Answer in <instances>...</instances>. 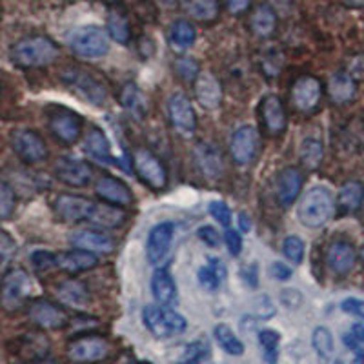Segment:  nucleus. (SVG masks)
Masks as SVG:
<instances>
[{"label":"nucleus","instance_id":"f257e3e1","mask_svg":"<svg viewBox=\"0 0 364 364\" xmlns=\"http://www.w3.org/2000/svg\"><path fill=\"white\" fill-rule=\"evenodd\" d=\"M58 46L48 37H28L18 41L11 48V60L15 66L24 68H44L53 64L58 58Z\"/></svg>","mask_w":364,"mask_h":364},{"label":"nucleus","instance_id":"f03ea898","mask_svg":"<svg viewBox=\"0 0 364 364\" xmlns=\"http://www.w3.org/2000/svg\"><path fill=\"white\" fill-rule=\"evenodd\" d=\"M336 213V199L326 188H311L297 208V217L306 228H321Z\"/></svg>","mask_w":364,"mask_h":364},{"label":"nucleus","instance_id":"7ed1b4c3","mask_svg":"<svg viewBox=\"0 0 364 364\" xmlns=\"http://www.w3.org/2000/svg\"><path fill=\"white\" fill-rule=\"evenodd\" d=\"M70 48L77 57L86 60H95L104 57L109 50V38L99 26H82L73 29L68 37Z\"/></svg>","mask_w":364,"mask_h":364},{"label":"nucleus","instance_id":"20e7f679","mask_svg":"<svg viewBox=\"0 0 364 364\" xmlns=\"http://www.w3.org/2000/svg\"><path fill=\"white\" fill-rule=\"evenodd\" d=\"M142 323L148 328L149 333L159 337V339H168V337L182 333L188 326L186 318L181 314H177L173 308L161 306V304L159 306H155V304L146 306L142 310Z\"/></svg>","mask_w":364,"mask_h":364},{"label":"nucleus","instance_id":"39448f33","mask_svg":"<svg viewBox=\"0 0 364 364\" xmlns=\"http://www.w3.org/2000/svg\"><path fill=\"white\" fill-rule=\"evenodd\" d=\"M31 290L33 284L24 269H9L0 282V308L8 314L18 311L28 302Z\"/></svg>","mask_w":364,"mask_h":364},{"label":"nucleus","instance_id":"423d86ee","mask_svg":"<svg viewBox=\"0 0 364 364\" xmlns=\"http://www.w3.org/2000/svg\"><path fill=\"white\" fill-rule=\"evenodd\" d=\"M133 166L146 186L154 190H164L168 184V171L154 151H149L148 148H136L133 151Z\"/></svg>","mask_w":364,"mask_h":364},{"label":"nucleus","instance_id":"0eeeda50","mask_svg":"<svg viewBox=\"0 0 364 364\" xmlns=\"http://www.w3.org/2000/svg\"><path fill=\"white\" fill-rule=\"evenodd\" d=\"M63 80L71 91H75L77 95H80L86 102L93 104V106H102L108 99L106 87L99 80L93 79V75H90L87 71L71 68V70L64 71Z\"/></svg>","mask_w":364,"mask_h":364},{"label":"nucleus","instance_id":"6e6552de","mask_svg":"<svg viewBox=\"0 0 364 364\" xmlns=\"http://www.w3.org/2000/svg\"><path fill=\"white\" fill-rule=\"evenodd\" d=\"M109 343L100 336L75 337L68 344V359L75 364H93L106 359Z\"/></svg>","mask_w":364,"mask_h":364},{"label":"nucleus","instance_id":"1a4fd4ad","mask_svg":"<svg viewBox=\"0 0 364 364\" xmlns=\"http://www.w3.org/2000/svg\"><path fill=\"white\" fill-rule=\"evenodd\" d=\"M11 146L26 164H38L48 157L44 139L31 129H15L11 133Z\"/></svg>","mask_w":364,"mask_h":364},{"label":"nucleus","instance_id":"9d476101","mask_svg":"<svg viewBox=\"0 0 364 364\" xmlns=\"http://www.w3.org/2000/svg\"><path fill=\"white\" fill-rule=\"evenodd\" d=\"M321 99H323V84L311 75L299 77L294 86H291V104H294V108L297 112H315L318 104H321Z\"/></svg>","mask_w":364,"mask_h":364},{"label":"nucleus","instance_id":"9b49d317","mask_svg":"<svg viewBox=\"0 0 364 364\" xmlns=\"http://www.w3.org/2000/svg\"><path fill=\"white\" fill-rule=\"evenodd\" d=\"M29 321L41 330H60L68 324V314L63 308L46 299H37L28 308Z\"/></svg>","mask_w":364,"mask_h":364},{"label":"nucleus","instance_id":"f8f14e48","mask_svg":"<svg viewBox=\"0 0 364 364\" xmlns=\"http://www.w3.org/2000/svg\"><path fill=\"white\" fill-rule=\"evenodd\" d=\"M175 235V224L173 223H161L155 224L148 233L146 240V257L148 262L154 266H161L166 261V257L171 250Z\"/></svg>","mask_w":364,"mask_h":364},{"label":"nucleus","instance_id":"ddd939ff","mask_svg":"<svg viewBox=\"0 0 364 364\" xmlns=\"http://www.w3.org/2000/svg\"><path fill=\"white\" fill-rule=\"evenodd\" d=\"M168 112L175 132L182 136H191L197 129V115L193 112V104L184 93H173L168 102Z\"/></svg>","mask_w":364,"mask_h":364},{"label":"nucleus","instance_id":"4468645a","mask_svg":"<svg viewBox=\"0 0 364 364\" xmlns=\"http://www.w3.org/2000/svg\"><path fill=\"white\" fill-rule=\"evenodd\" d=\"M51 133L64 144H73L82 129V119L68 108H55L48 119Z\"/></svg>","mask_w":364,"mask_h":364},{"label":"nucleus","instance_id":"2eb2a0df","mask_svg":"<svg viewBox=\"0 0 364 364\" xmlns=\"http://www.w3.org/2000/svg\"><path fill=\"white\" fill-rule=\"evenodd\" d=\"M259 149V133L253 126H242L232 135L230 141V155L233 162L239 166H246L255 159Z\"/></svg>","mask_w":364,"mask_h":364},{"label":"nucleus","instance_id":"dca6fc26","mask_svg":"<svg viewBox=\"0 0 364 364\" xmlns=\"http://www.w3.org/2000/svg\"><path fill=\"white\" fill-rule=\"evenodd\" d=\"M93 200L79 195L63 193L55 200V213L66 223H90Z\"/></svg>","mask_w":364,"mask_h":364},{"label":"nucleus","instance_id":"f3484780","mask_svg":"<svg viewBox=\"0 0 364 364\" xmlns=\"http://www.w3.org/2000/svg\"><path fill=\"white\" fill-rule=\"evenodd\" d=\"M95 193L99 195L104 203L113 204V206L124 208L133 204V191L129 190L128 184L120 181V178L112 177V175H104L97 181Z\"/></svg>","mask_w":364,"mask_h":364},{"label":"nucleus","instance_id":"a211bd4d","mask_svg":"<svg viewBox=\"0 0 364 364\" xmlns=\"http://www.w3.org/2000/svg\"><path fill=\"white\" fill-rule=\"evenodd\" d=\"M55 173L68 186L82 188L91 181L93 171H91V166L86 161L63 157L58 159L57 164H55Z\"/></svg>","mask_w":364,"mask_h":364},{"label":"nucleus","instance_id":"6ab92c4d","mask_svg":"<svg viewBox=\"0 0 364 364\" xmlns=\"http://www.w3.org/2000/svg\"><path fill=\"white\" fill-rule=\"evenodd\" d=\"M195 99L197 102L203 106V108L215 109L220 108V102H223V87L220 82L217 80V77L210 71H200L199 77L195 79Z\"/></svg>","mask_w":364,"mask_h":364},{"label":"nucleus","instance_id":"aec40b11","mask_svg":"<svg viewBox=\"0 0 364 364\" xmlns=\"http://www.w3.org/2000/svg\"><path fill=\"white\" fill-rule=\"evenodd\" d=\"M73 248L90 253H109L115 250V242L109 235L99 230H77L70 235Z\"/></svg>","mask_w":364,"mask_h":364},{"label":"nucleus","instance_id":"412c9836","mask_svg":"<svg viewBox=\"0 0 364 364\" xmlns=\"http://www.w3.org/2000/svg\"><path fill=\"white\" fill-rule=\"evenodd\" d=\"M261 119L266 132L272 136H279L284 133L288 119H286L284 106L277 95H266L261 100Z\"/></svg>","mask_w":364,"mask_h":364},{"label":"nucleus","instance_id":"4be33fe9","mask_svg":"<svg viewBox=\"0 0 364 364\" xmlns=\"http://www.w3.org/2000/svg\"><path fill=\"white\" fill-rule=\"evenodd\" d=\"M326 261L330 269L336 273V275H348L357 262V252L350 242L336 240V242H331L330 248H328Z\"/></svg>","mask_w":364,"mask_h":364},{"label":"nucleus","instance_id":"5701e85b","mask_svg":"<svg viewBox=\"0 0 364 364\" xmlns=\"http://www.w3.org/2000/svg\"><path fill=\"white\" fill-rule=\"evenodd\" d=\"M195 162L204 177L210 181H215L223 173V157L219 148L211 142H200L195 146Z\"/></svg>","mask_w":364,"mask_h":364},{"label":"nucleus","instance_id":"b1692460","mask_svg":"<svg viewBox=\"0 0 364 364\" xmlns=\"http://www.w3.org/2000/svg\"><path fill=\"white\" fill-rule=\"evenodd\" d=\"M357 95V84L355 79L348 71H337L328 80V97L333 104L352 102Z\"/></svg>","mask_w":364,"mask_h":364},{"label":"nucleus","instance_id":"393cba45","mask_svg":"<svg viewBox=\"0 0 364 364\" xmlns=\"http://www.w3.org/2000/svg\"><path fill=\"white\" fill-rule=\"evenodd\" d=\"M55 262H57L58 269H63V272L75 275V273H82L91 268H95L99 259L95 257V253H90V252H84V250L75 248L71 250V252L57 253Z\"/></svg>","mask_w":364,"mask_h":364},{"label":"nucleus","instance_id":"a878e982","mask_svg":"<svg viewBox=\"0 0 364 364\" xmlns=\"http://www.w3.org/2000/svg\"><path fill=\"white\" fill-rule=\"evenodd\" d=\"M302 190V175L295 168H286L277 177V199L282 208H290Z\"/></svg>","mask_w":364,"mask_h":364},{"label":"nucleus","instance_id":"bb28decb","mask_svg":"<svg viewBox=\"0 0 364 364\" xmlns=\"http://www.w3.org/2000/svg\"><path fill=\"white\" fill-rule=\"evenodd\" d=\"M151 291H154L155 301L161 306L173 308L177 304V286H175L173 277L166 269L157 268L151 277Z\"/></svg>","mask_w":364,"mask_h":364},{"label":"nucleus","instance_id":"cd10ccee","mask_svg":"<svg viewBox=\"0 0 364 364\" xmlns=\"http://www.w3.org/2000/svg\"><path fill=\"white\" fill-rule=\"evenodd\" d=\"M120 104L136 120H142L149 113L148 97L142 93L141 87L132 82L124 84V87L120 91Z\"/></svg>","mask_w":364,"mask_h":364},{"label":"nucleus","instance_id":"c85d7f7f","mask_svg":"<svg viewBox=\"0 0 364 364\" xmlns=\"http://www.w3.org/2000/svg\"><path fill=\"white\" fill-rule=\"evenodd\" d=\"M87 154L95 159L100 164H113L115 159L112 154V146L108 142V136L100 128H91L86 135V142H84Z\"/></svg>","mask_w":364,"mask_h":364},{"label":"nucleus","instance_id":"c756f323","mask_svg":"<svg viewBox=\"0 0 364 364\" xmlns=\"http://www.w3.org/2000/svg\"><path fill=\"white\" fill-rule=\"evenodd\" d=\"M250 28L257 37L269 38L277 29V13L273 11L272 6L259 4L252 13Z\"/></svg>","mask_w":364,"mask_h":364},{"label":"nucleus","instance_id":"7c9ffc66","mask_svg":"<svg viewBox=\"0 0 364 364\" xmlns=\"http://www.w3.org/2000/svg\"><path fill=\"white\" fill-rule=\"evenodd\" d=\"M226 264L220 259H217V257L208 259V264L200 266L199 272H197L200 286L208 291L219 290V286L226 281Z\"/></svg>","mask_w":364,"mask_h":364},{"label":"nucleus","instance_id":"2f4dec72","mask_svg":"<svg viewBox=\"0 0 364 364\" xmlns=\"http://www.w3.org/2000/svg\"><path fill=\"white\" fill-rule=\"evenodd\" d=\"M126 213L119 206L108 203H93L90 223L100 228H117L124 223Z\"/></svg>","mask_w":364,"mask_h":364},{"label":"nucleus","instance_id":"473e14b6","mask_svg":"<svg viewBox=\"0 0 364 364\" xmlns=\"http://www.w3.org/2000/svg\"><path fill=\"white\" fill-rule=\"evenodd\" d=\"M57 295L64 304L71 308H86L87 302H90V291H87L86 286L79 281H73V279L60 282Z\"/></svg>","mask_w":364,"mask_h":364},{"label":"nucleus","instance_id":"72a5a7b5","mask_svg":"<svg viewBox=\"0 0 364 364\" xmlns=\"http://www.w3.org/2000/svg\"><path fill=\"white\" fill-rule=\"evenodd\" d=\"M184 9L193 21L213 22L220 13L219 0H184Z\"/></svg>","mask_w":364,"mask_h":364},{"label":"nucleus","instance_id":"f704fd0d","mask_svg":"<svg viewBox=\"0 0 364 364\" xmlns=\"http://www.w3.org/2000/svg\"><path fill=\"white\" fill-rule=\"evenodd\" d=\"M106 28L108 35L119 44H128L132 41V26H129L128 17L120 9H109L108 18H106Z\"/></svg>","mask_w":364,"mask_h":364},{"label":"nucleus","instance_id":"c9c22d12","mask_svg":"<svg viewBox=\"0 0 364 364\" xmlns=\"http://www.w3.org/2000/svg\"><path fill=\"white\" fill-rule=\"evenodd\" d=\"M364 200V188L359 182H346L337 197V208L343 213H353L360 208Z\"/></svg>","mask_w":364,"mask_h":364},{"label":"nucleus","instance_id":"e433bc0d","mask_svg":"<svg viewBox=\"0 0 364 364\" xmlns=\"http://www.w3.org/2000/svg\"><path fill=\"white\" fill-rule=\"evenodd\" d=\"M170 44L173 46V50H188L195 44V38H197V31H195L193 24H190L188 21H175L170 28Z\"/></svg>","mask_w":364,"mask_h":364},{"label":"nucleus","instance_id":"4c0bfd02","mask_svg":"<svg viewBox=\"0 0 364 364\" xmlns=\"http://www.w3.org/2000/svg\"><path fill=\"white\" fill-rule=\"evenodd\" d=\"M299 155H301V162L306 170H318V166L323 164L324 159L323 142L317 141V139H304V142L301 144Z\"/></svg>","mask_w":364,"mask_h":364},{"label":"nucleus","instance_id":"58836bf2","mask_svg":"<svg viewBox=\"0 0 364 364\" xmlns=\"http://www.w3.org/2000/svg\"><path fill=\"white\" fill-rule=\"evenodd\" d=\"M213 336H215L219 346L230 355H242L245 353V344L228 324H217Z\"/></svg>","mask_w":364,"mask_h":364},{"label":"nucleus","instance_id":"ea45409f","mask_svg":"<svg viewBox=\"0 0 364 364\" xmlns=\"http://www.w3.org/2000/svg\"><path fill=\"white\" fill-rule=\"evenodd\" d=\"M211 360V348L210 343L204 339L193 341L186 346L182 357L177 364H210Z\"/></svg>","mask_w":364,"mask_h":364},{"label":"nucleus","instance_id":"a19ab883","mask_svg":"<svg viewBox=\"0 0 364 364\" xmlns=\"http://www.w3.org/2000/svg\"><path fill=\"white\" fill-rule=\"evenodd\" d=\"M311 344H314V350L323 363H326L331 353H333V336H331V331L328 328H315L314 333H311Z\"/></svg>","mask_w":364,"mask_h":364},{"label":"nucleus","instance_id":"79ce46f5","mask_svg":"<svg viewBox=\"0 0 364 364\" xmlns=\"http://www.w3.org/2000/svg\"><path fill=\"white\" fill-rule=\"evenodd\" d=\"M259 344L262 348V355L268 364H277L279 359V344H281V336L275 330H266L259 331Z\"/></svg>","mask_w":364,"mask_h":364},{"label":"nucleus","instance_id":"37998d69","mask_svg":"<svg viewBox=\"0 0 364 364\" xmlns=\"http://www.w3.org/2000/svg\"><path fill=\"white\" fill-rule=\"evenodd\" d=\"M282 252L288 257V261L294 262V264H301L302 257H304V242L297 235L286 237L284 242H282Z\"/></svg>","mask_w":364,"mask_h":364},{"label":"nucleus","instance_id":"c03bdc74","mask_svg":"<svg viewBox=\"0 0 364 364\" xmlns=\"http://www.w3.org/2000/svg\"><path fill=\"white\" fill-rule=\"evenodd\" d=\"M175 70H177L178 77H181L182 80H186V82H195V79H197L200 73L199 63L190 57L178 58L177 63H175Z\"/></svg>","mask_w":364,"mask_h":364},{"label":"nucleus","instance_id":"a18cd8bd","mask_svg":"<svg viewBox=\"0 0 364 364\" xmlns=\"http://www.w3.org/2000/svg\"><path fill=\"white\" fill-rule=\"evenodd\" d=\"M15 204H17V197H15V191L0 182V220L11 217V213L15 211Z\"/></svg>","mask_w":364,"mask_h":364},{"label":"nucleus","instance_id":"49530a36","mask_svg":"<svg viewBox=\"0 0 364 364\" xmlns=\"http://www.w3.org/2000/svg\"><path fill=\"white\" fill-rule=\"evenodd\" d=\"M208 211L217 223L223 224L224 228H230V224H232V210L228 208V204H224L223 200H213V203L208 204Z\"/></svg>","mask_w":364,"mask_h":364},{"label":"nucleus","instance_id":"de8ad7c7","mask_svg":"<svg viewBox=\"0 0 364 364\" xmlns=\"http://www.w3.org/2000/svg\"><path fill=\"white\" fill-rule=\"evenodd\" d=\"M55 253L51 252H35L31 255V264L37 272H48L51 268H57V262H55Z\"/></svg>","mask_w":364,"mask_h":364},{"label":"nucleus","instance_id":"09e8293b","mask_svg":"<svg viewBox=\"0 0 364 364\" xmlns=\"http://www.w3.org/2000/svg\"><path fill=\"white\" fill-rule=\"evenodd\" d=\"M341 310L348 315H353V317H359L364 321V301L363 299H353L348 297L341 302Z\"/></svg>","mask_w":364,"mask_h":364},{"label":"nucleus","instance_id":"8fccbe9b","mask_svg":"<svg viewBox=\"0 0 364 364\" xmlns=\"http://www.w3.org/2000/svg\"><path fill=\"white\" fill-rule=\"evenodd\" d=\"M197 235H199V239L203 240L204 245L210 246V248H217V246L220 245V235H219V232H217L215 228H211V226L199 228Z\"/></svg>","mask_w":364,"mask_h":364},{"label":"nucleus","instance_id":"3c124183","mask_svg":"<svg viewBox=\"0 0 364 364\" xmlns=\"http://www.w3.org/2000/svg\"><path fill=\"white\" fill-rule=\"evenodd\" d=\"M224 240H226L228 252L232 253V255H239L242 252V237L235 232V230H228L226 235H224Z\"/></svg>","mask_w":364,"mask_h":364},{"label":"nucleus","instance_id":"603ef678","mask_svg":"<svg viewBox=\"0 0 364 364\" xmlns=\"http://www.w3.org/2000/svg\"><path fill=\"white\" fill-rule=\"evenodd\" d=\"M269 275H272L273 279H277V281H288V279H291L294 272H291L290 266H286L284 262L277 261L269 266Z\"/></svg>","mask_w":364,"mask_h":364},{"label":"nucleus","instance_id":"864d4df0","mask_svg":"<svg viewBox=\"0 0 364 364\" xmlns=\"http://www.w3.org/2000/svg\"><path fill=\"white\" fill-rule=\"evenodd\" d=\"M224 6L232 15H242L252 6V0H224Z\"/></svg>","mask_w":364,"mask_h":364},{"label":"nucleus","instance_id":"5fc2aeb1","mask_svg":"<svg viewBox=\"0 0 364 364\" xmlns=\"http://www.w3.org/2000/svg\"><path fill=\"white\" fill-rule=\"evenodd\" d=\"M240 277L245 279V282L252 288H255L259 282V273H257V264H246L240 269Z\"/></svg>","mask_w":364,"mask_h":364},{"label":"nucleus","instance_id":"6e6d98bb","mask_svg":"<svg viewBox=\"0 0 364 364\" xmlns=\"http://www.w3.org/2000/svg\"><path fill=\"white\" fill-rule=\"evenodd\" d=\"M239 226L242 232H250V230H252V220L248 219V215H246V213H240L239 215Z\"/></svg>","mask_w":364,"mask_h":364},{"label":"nucleus","instance_id":"4d7b16f0","mask_svg":"<svg viewBox=\"0 0 364 364\" xmlns=\"http://www.w3.org/2000/svg\"><path fill=\"white\" fill-rule=\"evenodd\" d=\"M352 333L359 343H364V324H355V326L352 328Z\"/></svg>","mask_w":364,"mask_h":364},{"label":"nucleus","instance_id":"13d9d810","mask_svg":"<svg viewBox=\"0 0 364 364\" xmlns=\"http://www.w3.org/2000/svg\"><path fill=\"white\" fill-rule=\"evenodd\" d=\"M346 4L352 8H364V0H346Z\"/></svg>","mask_w":364,"mask_h":364},{"label":"nucleus","instance_id":"bf43d9fd","mask_svg":"<svg viewBox=\"0 0 364 364\" xmlns=\"http://www.w3.org/2000/svg\"><path fill=\"white\" fill-rule=\"evenodd\" d=\"M357 364H364V352H363V350H359V352H357Z\"/></svg>","mask_w":364,"mask_h":364},{"label":"nucleus","instance_id":"052dcab7","mask_svg":"<svg viewBox=\"0 0 364 364\" xmlns=\"http://www.w3.org/2000/svg\"><path fill=\"white\" fill-rule=\"evenodd\" d=\"M159 2H162L164 6H173L177 0H159Z\"/></svg>","mask_w":364,"mask_h":364},{"label":"nucleus","instance_id":"680f3d73","mask_svg":"<svg viewBox=\"0 0 364 364\" xmlns=\"http://www.w3.org/2000/svg\"><path fill=\"white\" fill-rule=\"evenodd\" d=\"M129 364H148V363H144V360H133V363Z\"/></svg>","mask_w":364,"mask_h":364},{"label":"nucleus","instance_id":"e2e57ef3","mask_svg":"<svg viewBox=\"0 0 364 364\" xmlns=\"http://www.w3.org/2000/svg\"><path fill=\"white\" fill-rule=\"evenodd\" d=\"M360 261H363V264H364V246H363V250H360Z\"/></svg>","mask_w":364,"mask_h":364},{"label":"nucleus","instance_id":"0e129e2a","mask_svg":"<svg viewBox=\"0 0 364 364\" xmlns=\"http://www.w3.org/2000/svg\"><path fill=\"white\" fill-rule=\"evenodd\" d=\"M102 2H108V4H115V2H119V0H102Z\"/></svg>","mask_w":364,"mask_h":364},{"label":"nucleus","instance_id":"69168bd1","mask_svg":"<svg viewBox=\"0 0 364 364\" xmlns=\"http://www.w3.org/2000/svg\"><path fill=\"white\" fill-rule=\"evenodd\" d=\"M333 364H344V363H341V360H336V363H333Z\"/></svg>","mask_w":364,"mask_h":364},{"label":"nucleus","instance_id":"338daca9","mask_svg":"<svg viewBox=\"0 0 364 364\" xmlns=\"http://www.w3.org/2000/svg\"><path fill=\"white\" fill-rule=\"evenodd\" d=\"M0 264H2V257H0Z\"/></svg>","mask_w":364,"mask_h":364}]
</instances>
